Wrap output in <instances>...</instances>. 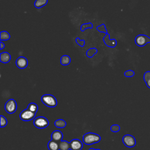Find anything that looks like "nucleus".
<instances>
[{
    "label": "nucleus",
    "mask_w": 150,
    "mask_h": 150,
    "mask_svg": "<svg viewBox=\"0 0 150 150\" xmlns=\"http://www.w3.org/2000/svg\"><path fill=\"white\" fill-rule=\"evenodd\" d=\"M135 74V73L132 70H128L124 72V76L127 77H131L134 76Z\"/></svg>",
    "instance_id": "a878e982"
},
{
    "label": "nucleus",
    "mask_w": 150,
    "mask_h": 150,
    "mask_svg": "<svg viewBox=\"0 0 150 150\" xmlns=\"http://www.w3.org/2000/svg\"><path fill=\"white\" fill-rule=\"evenodd\" d=\"M35 115L36 113L32 112L28 109H26L21 111V112L19 114V117L21 120H22V121H29L33 120V118L35 117Z\"/></svg>",
    "instance_id": "39448f33"
},
{
    "label": "nucleus",
    "mask_w": 150,
    "mask_h": 150,
    "mask_svg": "<svg viewBox=\"0 0 150 150\" xmlns=\"http://www.w3.org/2000/svg\"><path fill=\"white\" fill-rule=\"evenodd\" d=\"M15 63L18 68L21 69H24L28 66V61L25 57L20 56L16 59Z\"/></svg>",
    "instance_id": "1a4fd4ad"
},
{
    "label": "nucleus",
    "mask_w": 150,
    "mask_h": 150,
    "mask_svg": "<svg viewBox=\"0 0 150 150\" xmlns=\"http://www.w3.org/2000/svg\"><path fill=\"white\" fill-rule=\"evenodd\" d=\"M11 38L10 34L5 30L1 31L0 32V40L1 41L3 40H8Z\"/></svg>",
    "instance_id": "a211bd4d"
},
{
    "label": "nucleus",
    "mask_w": 150,
    "mask_h": 150,
    "mask_svg": "<svg viewBox=\"0 0 150 150\" xmlns=\"http://www.w3.org/2000/svg\"><path fill=\"white\" fill-rule=\"evenodd\" d=\"M96 29L97 30H98V32H101V33H104L105 34H107L108 32H107V28L105 27V25L104 23H102L100 25L96 27Z\"/></svg>",
    "instance_id": "4be33fe9"
},
{
    "label": "nucleus",
    "mask_w": 150,
    "mask_h": 150,
    "mask_svg": "<svg viewBox=\"0 0 150 150\" xmlns=\"http://www.w3.org/2000/svg\"><path fill=\"white\" fill-rule=\"evenodd\" d=\"M49 124V122L47 118L44 117L39 116L36 117L33 121V125L38 128L43 129L46 128Z\"/></svg>",
    "instance_id": "7ed1b4c3"
},
{
    "label": "nucleus",
    "mask_w": 150,
    "mask_h": 150,
    "mask_svg": "<svg viewBox=\"0 0 150 150\" xmlns=\"http://www.w3.org/2000/svg\"><path fill=\"white\" fill-rule=\"evenodd\" d=\"M70 148L71 150H81L83 148V144L78 139H73L70 142Z\"/></svg>",
    "instance_id": "9d476101"
},
{
    "label": "nucleus",
    "mask_w": 150,
    "mask_h": 150,
    "mask_svg": "<svg viewBox=\"0 0 150 150\" xmlns=\"http://www.w3.org/2000/svg\"><path fill=\"white\" fill-rule=\"evenodd\" d=\"M76 40V43H77L79 46H80V47H83V46H84L85 43H86V42H85V40H84V39L81 40L79 38L77 37V38H76V40Z\"/></svg>",
    "instance_id": "393cba45"
},
{
    "label": "nucleus",
    "mask_w": 150,
    "mask_h": 150,
    "mask_svg": "<svg viewBox=\"0 0 150 150\" xmlns=\"http://www.w3.org/2000/svg\"><path fill=\"white\" fill-rule=\"evenodd\" d=\"M146 84L147 87L150 88V79L146 82Z\"/></svg>",
    "instance_id": "c85d7f7f"
},
{
    "label": "nucleus",
    "mask_w": 150,
    "mask_h": 150,
    "mask_svg": "<svg viewBox=\"0 0 150 150\" xmlns=\"http://www.w3.org/2000/svg\"><path fill=\"white\" fill-rule=\"evenodd\" d=\"M101 140V137L96 133L87 132L83 136V142L86 145H92L99 142Z\"/></svg>",
    "instance_id": "f257e3e1"
},
{
    "label": "nucleus",
    "mask_w": 150,
    "mask_h": 150,
    "mask_svg": "<svg viewBox=\"0 0 150 150\" xmlns=\"http://www.w3.org/2000/svg\"><path fill=\"white\" fill-rule=\"evenodd\" d=\"M150 79V71H147L144 73V80L145 81V82L146 83L149 79Z\"/></svg>",
    "instance_id": "bb28decb"
},
{
    "label": "nucleus",
    "mask_w": 150,
    "mask_h": 150,
    "mask_svg": "<svg viewBox=\"0 0 150 150\" xmlns=\"http://www.w3.org/2000/svg\"><path fill=\"white\" fill-rule=\"evenodd\" d=\"M59 149L60 150H69L70 142L66 141H61L59 142Z\"/></svg>",
    "instance_id": "dca6fc26"
},
{
    "label": "nucleus",
    "mask_w": 150,
    "mask_h": 150,
    "mask_svg": "<svg viewBox=\"0 0 150 150\" xmlns=\"http://www.w3.org/2000/svg\"><path fill=\"white\" fill-rule=\"evenodd\" d=\"M5 44L2 42V41H1L0 42V50H2L4 47H5Z\"/></svg>",
    "instance_id": "cd10ccee"
},
{
    "label": "nucleus",
    "mask_w": 150,
    "mask_h": 150,
    "mask_svg": "<svg viewBox=\"0 0 150 150\" xmlns=\"http://www.w3.org/2000/svg\"><path fill=\"white\" fill-rule=\"evenodd\" d=\"M110 129L113 132H117L120 130V127L118 124H114L111 126Z\"/></svg>",
    "instance_id": "b1692460"
},
{
    "label": "nucleus",
    "mask_w": 150,
    "mask_h": 150,
    "mask_svg": "<svg viewBox=\"0 0 150 150\" xmlns=\"http://www.w3.org/2000/svg\"><path fill=\"white\" fill-rule=\"evenodd\" d=\"M88 150H96V149H94V148H90Z\"/></svg>",
    "instance_id": "c756f323"
},
{
    "label": "nucleus",
    "mask_w": 150,
    "mask_h": 150,
    "mask_svg": "<svg viewBox=\"0 0 150 150\" xmlns=\"http://www.w3.org/2000/svg\"><path fill=\"white\" fill-rule=\"evenodd\" d=\"M11 60V54L6 52H2L0 53V62L2 63H7Z\"/></svg>",
    "instance_id": "f8f14e48"
},
{
    "label": "nucleus",
    "mask_w": 150,
    "mask_h": 150,
    "mask_svg": "<svg viewBox=\"0 0 150 150\" xmlns=\"http://www.w3.org/2000/svg\"><path fill=\"white\" fill-rule=\"evenodd\" d=\"M103 40L104 44L110 47H114L117 45V40L115 39H110V34L107 33L105 36L103 38Z\"/></svg>",
    "instance_id": "6e6552de"
},
{
    "label": "nucleus",
    "mask_w": 150,
    "mask_h": 150,
    "mask_svg": "<svg viewBox=\"0 0 150 150\" xmlns=\"http://www.w3.org/2000/svg\"><path fill=\"white\" fill-rule=\"evenodd\" d=\"M97 52H98V50L96 47H91L87 50L86 54L88 57L91 58L97 53Z\"/></svg>",
    "instance_id": "6ab92c4d"
},
{
    "label": "nucleus",
    "mask_w": 150,
    "mask_h": 150,
    "mask_svg": "<svg viewBox=\"0 0 150 150\" xmlns=\"http://www.w3.org/2000/svg\"><path fill=\"white\" fill-rule=\"evenodd\" d=\"M60 62L62 65L67 66L69 65L71 62L70 57L68 55H63L60 59Z\"/></svg>",
    "instance_id": "4468645a"
},
{
    "label": "nucleus",
    "mask_w": 150,
    "mask_h": 150,
    "mask_svg": "<svg viewBox=\"0 0 150 150\" xmlns=\"http://www.w3.org/2000/svg\"><path fill=\"white\" fill-rule=\"evenodd\" d=\"M5 110L8 114L14 113L17 109V104L15 100L9 99L5 104Z\"/></svg>",
    "instance_id": "20e7f679"
},
{
    "label": "nucleus",
    "mask_w": 150,
    "mask_h": 150,
    "mask_svg": "<svg viewBox=\"0 0 150 150\" xmlns=\"http://www.w3.org/2000/svg\"><path fill=\"white\" fill-rule=\"evenodd\" d=\"M63 133L59 130H55L51 134V139L56 141H61L63 139Z\"/></svg>",
    "instance_id": "9b49d317"
},
{
    "label": "nucleus",
    "mask_w": 150,
    "mask_h": 150,
    "mask_svg": "<svg viewBox=\"0 0 150 150\" xmlns=\"http://www.w3.org/2000/svg\"><path fill=\"white\" fill-rule=\"evenodd\" d=\"M93 28V24L91 22L83 23L80 26V30L81 32H84L86 29H92Z\"/></svg>",
    "instance_id": "412c9836"
},
{
    "label": "nucleus",
    "mask_w": 150,
    "mask_h": 150,
    "mask_svg": "<svg viewBox=\"0 0 150 150\" xmlns=\"http://www.w3.org/2000/svg\"><path fill=\"white\" fill-rule=\"evenodd\" d=\"M27 109L31 111L32 112H33L35 113H36V112L38 110V105L35 103H30L28 104Z\"/></svg>",
    "instance_id": "aec40b11"
},
{
    "label": "nucleus",
    "mask_w": 150,
    "mask_h": 150,
    "mask_svg": "<svg viewBox=\"0 0 150 150\" xmlns=\"http://www.w3.org/2000/svg\"><path fill=\"white\" fill-rule=\"evenodd\" d=\"M47 148L49 150H60L59 142L51 139L48 142Z\"/></svg>",
    "instance_id": "ddd939ff"
},
{
    "label": "nucleus",
    "mask_w": 150,
    "mask_h": 150,
    "mask_svg": "<svg viewBox=\"0 0 150 150\" xmlns=\"http://www.w3.org/2000/svg\"><path fill=\"white\" fill-rule=\"evenodd\" d=\"M48 2V0H36L34 2V6L37 9H40L46 5Z\"/></svg>",
    "instance_id": "2eb2a0df"
},
{
    "label": "nucleus",
    "mask_w": 150,
    "mask_h": 150,
    "mask_svg": "<svg viewBox=\"0 0 150 150\" xmlns=\"http://www.w3.org/2000/svg\"><path fill=\"white\" fill-rule=\"evenodd\" d=\"M54 124L55 127H56L57 128H63L67 125L66 122L63 119H58V120H56L54 122Z\"/></svg>",
    "instance_id": "f3484780"
},
{
    "label": "nucleus",
    "mask_w": 150,
    "mask_h": 150,
    "mask_svg": "<svg viewBox=\"0 0 150 150\" xmlns=\"http://www.w3.org/2000/svg\"><path fill=\"white\" fill-rule=\"evenodd\" d=\"M96 150H101V149H97Z\"/></svg>",
    "instance_id": "7c9ffc66"
},
{
    "label": "nucleus",
    "mask_w": 150,
    "mask_h": 150,
    "mask_svg": "<svg viewBox=\"0 0 150 150\" xmlns=\"http://www.w3.org/2000/svg\"><path fill=\"white\" fill-rule=\"evenodd\" d=\"M122 142L126 146L129 148L134 147L136 144L135 138L129 134H126L122 137Z\"/></svg>",
    "instance_id": "423d86ee"
},
{
    "label": "nucleus",
    "mask_w": 150,
    "mask_h": 150,
    "mask_svg": "<svg viewBox=\"0 0 150 150\" xmlns=\"http://www.w3.org/2000/svg\"><path fill=\"white\" fill-rule=\"evenodd\" d=\"M41 101L49 107H54L57 105V101L52 94H44L41 97Z\"/></svg>",
    "instance_id": "f03ea898"
},
{
    "label": "nucleus",
    "mask_w": 150,
    "mask_h": 150,
    "mask_svg": "<svg viewBox=\"0 0 150 150\" xmlns=\"http://www.w3.org/2000/svg\"><path fill=\"white\" fill-rule=\"evenodd\" d=\"M135 42L138 46H144L150 43V38L145 35H139L135 39Z\"/></svg>",
    "instance_id": "0eeeda50"
},
{
    "label": "nucleus",
    "mask_w": 150,
    "mask_h": 150,
    "mask_svg": "<svg viewBox=\"0 0 150 150\" xmlns=\"http://www.w3.org/2000/svg\"><path fill=\"white\" fill-rule=\"evenodd\" d=\"M0 118H1V127L2 128L5 127L8 123L6 118L2 115L0 116Z\"/></svg>",
    "instance_id": "5701e85b"
}]
</instances>
